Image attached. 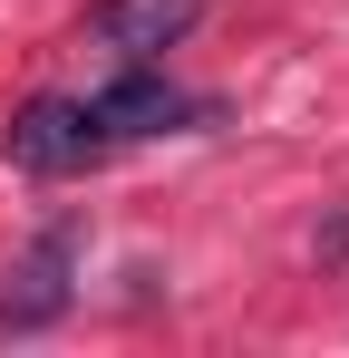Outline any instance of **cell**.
<instances>
[{
	"mask_svg": "<svg viewBox=\"0 0 349 358\" xmlns=\"http://www.w3.org/2000/svg\"><path fill=\"white\" fill-rule=\"evenodd\" d=\"M0 145H10V165L20 175H88L97 155H107V136H97V117H88V97H29L20 117L0 126Z\"/></svg>",
	"mask_w": 349,
	"mask_h": 358,
	"instance_id": "obj_1",
	"label": "cell"
},
{
	"mask_svg": "<svg viewBox=\"0 0 349 358\" xmlns=\"http://www.w3.org/2000/svg\"><path fill=\"white\" fill-rule=\"evenodd\" d=\"M68 300H78V223H49V233L20 252L10 291H0V339H29V329H49Z\"/></svg>",
	"mask_w": 349,
	"mask_h": 358,
	"instance_id": "obj_2",
	"label": "cell"
},
{
	"mask_svg": "<svg viewBox=\"0 0 349 358\" xmlns=\"http://www.w3.org/2000/svg\"><path fill=\"white\" fill-rule=\"evenodd\" d=\"M88 117H97V136H107V145H146V136H174V126H194L204 107H194L174 78H156V68L136 59L116 87H97V97H88Z\"/></svg>",
	"mask_w": 349,
	"mask_h": 358,
	"instance_id": "obj_3",
	"label": "cell"
},
{
	"mask_svg": "<svg viewBox=\"0 0 349 358\" xmlns=\"http://www.w3.org/2000/svg\"><path fill=\"white\" fill-rule=\"evenodd\" d=\"M194 10H204V0H97L88 29H97L107 49H126V59H156V49H174V39L194 29Z\"/></svg>",
	"mask_w": 349,
	"mask_h": 358,
	"instance_id": "obj_4",
	"label": "cell"
}]
</instances>
